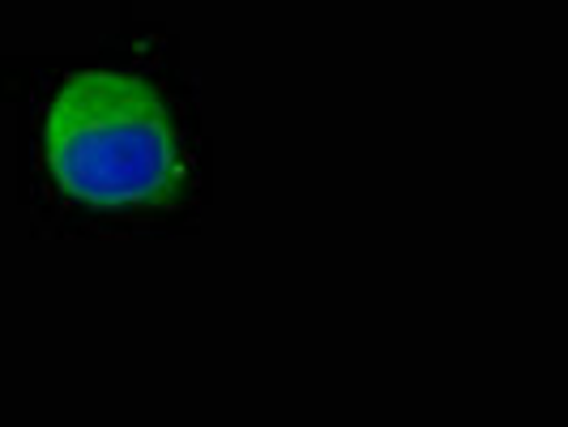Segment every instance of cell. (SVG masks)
Segmentation results:
<instances>
[{
	"label": "cell",
	"mask_w": 568,
	"mask_h": 427,
	"mask_svg": "<svg viewBox=\"0 0 568 427\" xmlns=\"http://www.w3.org/2000/svg\"><path fill=\"white\" fill-rule=\"evenodd\" d=\"M48 175L94 210H159L189 189V154L163 90L124 69L64 78L43 115Z\"/></svg>",
	"instance_id": "obj_1"
}]
</instances>
